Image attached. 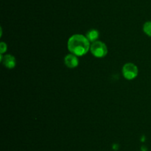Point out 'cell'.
<instances>
[{
    "instance_id": "6da1fadb",
    "label": "cell",
    "mask_w": 151,
    "mask_h": 151,
    "mask_svg": "<svg viewBox=\"0 0 151 151\" xmlns=\"http://www.w3.org/2000/svg\"><path fill=\"white\" fill-rule=\"evenodd\" d=\"M67 47L69 51L78 56H82L90 50V41L86 36L81 34H75L69 38Z\"/></svg>"
},
{
    "instance_id": "7a4b0ae2",
    "label": "cell",
    "mask_w": 151,
    "mask_h": 151,
    "mask_svg": "<svg viewBox=\"0 0 151 151\" xmlns=\"http://www.w3.org/2000/svg\"><path fill=\"white\" fill-rule=\"evenodd\" d=\"M91 53L97 58H103L108 53L107 46L101 41H96L90 47Z\"/></svg>"
},
{
    "instance_id": "3957f363",
    "label": "cell",
    "mask_w": 151,
    "mask_h": 151,
    "mask_svg": "<svg viewBox=\"0 0 151 151\" xmlns=\"http://www.w3.org/2000/svg\"><path fill=\"white\" fill-rule=\"evenodd\" d=\"M122 75L126 79L132 80L138 75V68L133 63H126L122 67Z\"/></svg>"
},
{
    "instance_id": "277c9868",
    "label": "cell",
    "mask_w": 151,
    "mask_h": 151,
    "mask_svg": "<svg viewBox=\"0 0 151 151\" xmlns=\"http://www.w3.org/2000/svg\"><path fill=\"white\" fill-rule=\"evenodd\" d=\"M0 60H1V63H2L6 68H9V69H13V68H14L15 67H16V58L13 56H12V55L7 54L4 55V56H2V54H1Z\"/></svg>"
},
{
    "instance_id": "5b68a950",
    "label": "cell",
    "mask_w": 151,
    "mask_h": 151,
    "mask_svg": "<svg viewBox=\"0 0 151 151\" xmlns=\"http://www.w3.org/2000/svg\"><path fill=\"white\" fill-rule=\"evenodd\" d=\"M64 63L68 68H75L79 64V59H78V56L73 54V53L72 54H68L67 56H65Z\"/></svg>"
},
{
    "instance_id": "8992f818",
    "label": "cell",
    "mask_w": 151,
    "mask_h": 151,
    "mask_svg": "<svg viewBox=\"0 0 151 151\" xmlns=\"http://www.w3.org/2000/svg\"><path fill=\"white\" fill-rule=\"evenodd\" d=\"M99 36H100V33H99L98 30L95 29L91 30L86 34V37L88 39V41L92 43L97 41V39L99 38Z\"/></svg>"
},
{
    "instance_id": "52a82bcc",
    "label": "cell",
    "mask_w": 151,
    "mask_h": 151,
    "mask_svg": "<svg viewBox=\"0 0 151 151\" xmlns=\"http://www.w3.org/2000/svg\"><path fill=\"white\" fill-rule=\"evenodd\" d=\"M143 31L148 36L151 37V21L146 22L143 25Z\"/></svg>"
},
{
    "instance_id": "ba28073f",
    "label": "cell",
    "mask_w": 151,
    "mask_h": 151,
    "mask_svg": "<svg viewBox=\"0 0 151 151\" xmlns=\"http://www.w3.org/2000/svg\"><path fill=\"white\" fill-rule=\"evenodd\" d=\"M6 50H7V44L4 42H1V44H0V51H1V54H3L4 53H5Z\"/></svg>"
}]
</instances>
